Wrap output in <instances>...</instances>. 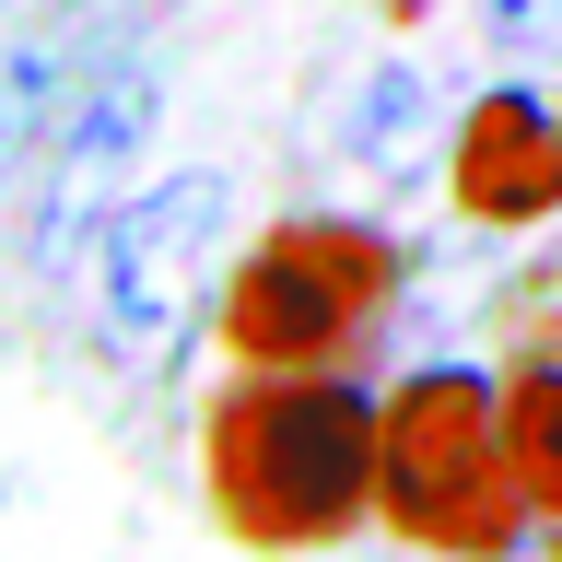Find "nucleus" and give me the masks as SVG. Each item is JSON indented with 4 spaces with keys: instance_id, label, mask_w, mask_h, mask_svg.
I'll list each match as a JSON object with an SVG mask.
<instances>
[{
    "instance_id": "obj_1",
    "label": "nucleus",
    "mask_w": 562,
    "mask_h": 562,
    "mask_svg": "<svg viewBox=\"0 0 562 562\" xmlns=\"http://www.w3.org/2000/svg\"><path fill=\"white\" fill-rule=\"evenodd\" d=\"M211 504L246 551H328L375 516V469H386V411L340 375H305V363H258L246 386L211 398L200 434Z\"/></svg>"
},
{
    "instance_id": "obj_10",
    "label": "nucleus",
    "mask_w": 562,
    "mask_h": 562,
    "mask_svg": "<svg viewBox=\"0 0 562 562\" xmlns=\"http://www.w3.org/2000/svg\"><path fill=\"white\" fill-rule=\"evenodd\" d=\"M492 47H562V0H481Z\"/></svg>"
},
{
    "instance_id": "obj_8",
    "label": "nucleus",
    "mask_w": 562,
    "mask_h": 562,
    "mask_svg": "<svg viewBox=\"0 0 562 562\" xmlns=\"http://www.w3.org/2000/svg\"><path fill=\"white\" fill-rule=\"evenodd\" d=\"M340 153L375 176V188L422 176V153H434V82H422L411 59L363 70V82H351V105H340Z\"/></svg>"
},
{
    "instance_id": "obj_5",
    "label": "nucleus",
    "mask_w": 562,
    "mask_h": 562,
    "mask_svg": "<svg viewBox=\"0 0 562 562\" xmlns=\"http://www.w3.org/2000/svg\"><path fill=\"white\" fill-rule=\"evenodd\" d=\"M153 130H165V59H153V47H117L105 82L70 105V130L47 140V165H35V246L82 235V223L117 200V176H130V153Z\"/></svg>"
},
{
    "instance_id": "obj_3",
    "label": "nucleus",
    "mask_w": 562,
    "mask_h": 562,
    "mask_svg": "<svg viewBox=\"0 0 562 562\" xmlns=\"http://www.w3.org/2000/svg\"><path fill=\"white\" fill-rule=\"evenodd\" d=\"M398 293V246L375 223H281L223 293V340L246 363H328L363 328H386Z\"/></svg>"
},
{
    "instance_id": "obj_6",
    "label": "nucleus",
    "mask_w": 562,
    "mask_h": 562,
    "mask_svg": "<svg viewBox=\"0 0 562 562\" xmlns=\"http://www.w3.org/2000/svg\"><path fill=\"white\" fill-rule=\"evenodd\" d=\"M117 47H130V12H82V0L12 35V59H0V176L47 165V140L70 130V105L105 82Z\"/></svg>"
},
{
    "instance_id": "obj_4",
    "label": "nucleus",
    "mask_w": 562,
    "mask_h": 562,
    "mask_svg": "<svg viewBox=\"0 0 562 562\" xmlns=\"http://www.w3.org/2000/svg\"><path fill=\"white\" fill-rule=\"evenodd\" d=\"M223 211H235L223 176H153L140 200L105 211V235H94V351L117 375H153L188 340V305H200L211 246H223Z\"/></svg>"
},
{
    "instance_id": "obj_9",
    "label": "nucleus",
    "mask_w": 562,
    "mask_h": 562,
    "mask_svg": "<svg viewBox=\"0 0 562 562\" xmlns=\"http://www.w3.org/2000/svg\"><path fill=\"white\" fill-rule=\"evenodd\" d=\"M504 434H516V481L539 516H562V363H527L504 386Z\"/></svg>"
},
{
    "instance_id": "obj_2",
    "label": "nucleus",
    "mask_w": 562,
    "mask_h": 562,
    "mask_svg": "<svg viewBox=\"0 0 562 562\" xmlns=\"http://www.w3.org/2000/svg\"><path fill=\"white\" fill-rule=\"evenodd\" d=\"M375 516L411 539V551L446 562H504L527 539V481H516V434H504V386L457 375H411L386 398V469H375Z\"/></svg>"
},
{
    "instance_id": "obj_7",
    "label": "nucleus",
    "mask_w": 562,
    "mask_h": 562,
    "mask_svg": "<svg viewBox=\"0 0 562 562\" xmlns=\"http://www.w3.org/2000/svg\"><path fill=\"white\" fill-rule=\"evenodd\" d=\"M457 211L492 235H527L562 211V117L539 94H481L457 130Z\"/></svg>"
}]
</instances>
